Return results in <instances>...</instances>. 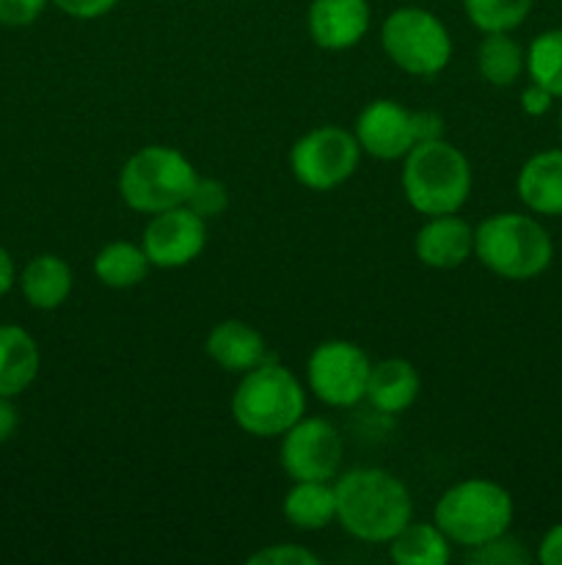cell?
Instances as JSON below:
<instances>
[{
  "instance_id": "obj_18",
  "label": "cell",
  "mask_w": 562,
  "mask_h": 565,
  "mask_svg": "<svg viewBox=\"0 0 562 565\" xmlns=\"http://www.w3.org/2000/svg\"><path fill=\"white\" fill-rule=\"evenodd\" d=\"M39 345L20 326H0V397H17L36 381Z\"/></svg>"
},
{
  "instance_id": "obj_3",
  "label": "cell",
  "mask_w": 562,
  "mask_h": 565,
  "mask_svg": "<svg viewBox=\"0 0 562 565\" xmlns=\"http://www.w3.org/2000/svg\"><path fill=\"white\" fill-rule=\"evenodd\" d=\"M306 412V395L295 373L275 362L242 373L231 397V417L257 439L284 436Z\"/></svg>"
},
{
  "instance_id": "obj_4",
  "label": "cell",
  "mask_w": 562,
  "mask_h": 565,
  "mask_svg": "<svg viewBox=\"0 0 562 565\" xmlns=\"http://www.w3.org/2000/svg\"><path fill=\"white\" fill-rule=\"evenodd\" d=\"M474 254L490 274L527 281L549 268L554 243L532 215L499 213L474 230Z\"/></svg>"
},
{
  "instance_id": "obj_36",
  "label": "cell",
  "mask_w": 562,
  "mask_h": 565,
  "mask_svg": "<svg viewBox=\"0 0 562 565\" xmlns=\"http://www.w3.org/2000/svg\"><path fill=\"white\" fill-rule=\"evenodd\" d=\"M560 136H562V110H560Z\"/></svg>"
},
{
  "instance_id": "obj_31",
  "label": "cell",
  "mask_w": 562,
  "mask_h": 565,
  "mask_svg": "<svg viewBox=\"0 0 562 565\" xmlns=\"http://www.w3.org/2000/svg\"><path fill=\"white\" fill-rule=\"evenodd\" d=\"M411 125H413V138H417V143L444 138V119H441L435 110H413Z\"/></svg>"
},
{
  "instance_id": "obj_19",
  "label": "cell",
  "mask_w": 562,
  "mask_h": 565,
  "mask_svg": "<svg viewBox=\"0 0 562 565\" xmlns=\"http://www.w3.org/2000/svg\"><path fill=\"white\" fill-rule=\"evenodd\" d=\"M25 301L33 309H58L72 292V268L55 254H39L25 265L20 276Z\"/></svg>"
},
{
  "instance_id": "obj_33",
  "label": "cell",
  "mask_w": 562,
  "mask_h": 565,
  "mask_svg": "<svg viewBox=\"0 0 562 565\" xmlns=\"http://www.w3.org/2000/svg\"><path fill=\"white\" fill-rule=\"evenodd\" d=\"M538 561L543 565H562V524H554L538 546Z\"/></svg>"
},
{
  "instance_id": "obj_26",
  "label": "cell",
  "mask_w": 562,
  "mask_h": 565,
  "mask_svg": "<svg viewBox=\"0 0 562 565\" xmlns=\"http://www.w3.org/2000/svg\"><path fill=\"white\" fill-rule=\"evenodd\" d=\"M529 561H532V555L523 550V544H518L507 533L474 546L466 555V563L472 565H527Z\"/></svg>"
},
{
  "instance_id": "obj_28",
  "label": "cell",
  "mask_w": 562,
  "mask_h": 565,
  "mask_svg": "<svg viewBox=\"0 0 562 565\" xmlns=\"http://www.w3.org/2000/svg\"><path fill=\"white\" fill-rule=\"evenodd\" d=\"M317 555L295 544H270L264 550L253 552L248 557V565H317Z\"/></svg>"
},
{
  "instance_id": "obj_7",
  "label": "cell",
  "mask_w": 562,
  "mask_h": 565,
  "mask_svg": "<svg viewBox=\"0 0 562 565\" xmlns=\"http://www.w3.org/2000/svg\"><path fill=\"white\" fill-rule=\"evenodd\" d=\"M380 44L391 64L408 75L433 77L452 58L450 31L433 11L419 6H402L391 11L380 28Z\"/></svg>"
},
{
  "instance_id": "obj_20",
  "label": "cell",
  "mask_w": 562,
  "mask_h": 565,
  "mask_svg": "<svg viewBox=\"0 0 562 565\" xmlns=\"http://www.w3.org/2000/svg\"><path fill=\"white\" fill-rule=\"evenodd\" d=\"M281 508L292 527L314 533L336 519V491L328 480H295Z\"/></svg>"
},
{
  "instance_id": "obj_24",
  "label": "cell",
  "mask_w": 562,
  "mask_h": 565,
  "mask_svg": "<svg viewBox=\"0 0 562 565\" xmlns=\"http://www.w3.org/2000/svg\"><path fill=\"white\" fill-rule=\"evenodd\" d=\"M527 72L532 83L562 97V28L534 36L527 50Z\"/></svg>"
},
{
  "instance_id": "obj_29",
  "label": "cell",
  "mask_w": 562,
  "mask_h": 565,
  "mask_svg": "<svg viewBox=\"0 0 562 565\" xmlns=\"http://www.w3.org/2000/svg\"><path fill=\"white\" fill-rule=\"evenodd\" d=\"M47 0H0V22L9 28H25L42 17Z\"/></svg>"
},
{
  "instance_id": "obj_27",
  "label": "cell",
  "mask_w": 562,
  "mask_h": 565,
  "mask_svg": "<svg viewBox=\"0 0 562 565\" xmlns=\"http://www.w3.org/2000/svg\"><path fill=\"white\" fill-rule=\"evenodd\" d=\"M187 207L193 210L196 215H202L204 221L207 218H218V215L226 213L229 207V191L220 180H213V177H198L193 182L191 193H187Z\"/></svg>"
},
{
  "instance_id": "obj_17",
  "label": "cell",
  "mask_w": 562,
  "mask_h": 565,
  "mask_svg": "<svg viewBox=\"0 0 562 565\" xmlns=\"http://www.w3.org/2000/svg\"><path fill=\"white\" fill-rule=\"evenodd\" d=\"M419 386V373L408 359H383L369 370L364 397L380 414H402L417 403Z\"/></svg>"
},
{
  "instance_id": "obj_30",
  "label": "cell",
  "mask_w": 562,
  "mask_h": 565,
  "mask_svg": "<svg viewBox=\"0 0 562 565\" xmlns=\"http://www.w3.org/2000/svg\"><path fill=\"white\" fill-rule=\"evenodd\" d=\"M64 14L75 20H99L119 6V0H53Z\"/></svg>"
},
{
  "instance_id": "obj_16",
  "label": "cell",
  "mask_w": 562,
  "mask_h": 565,
  "mask_svg": "<svg viewBox=\"0 0 562 565\" xmlns=\"http://www.w3.org/2000/svg\"><path fill=\"white\" fill-rule=\"evenodd\" d=\"M518 199L532 213L562 215V149L532 154L518 171Z\"/></svg>"
},
{
  "instance_id": "obj_2",
  "label": "cell",
  "mask_w": 562,
  "mask_h": 565,
  "mask_svg": "<svg viewBox=\"0 0 562 565\" xmlns=\"http://www.w3.org/2000/svg\"><path fill=\"white\" fill-rule=\"evenodd\" d=\"M402 193L417 213H457L472 193V166L466 154L444 138L413 143L402 163Z\"/></svg>"
},
{
  "instance_id": "obj_6",
  "label": "cell",
  "mask_w": 562,
  "mask_h": 565,
  "mask_svg": "<svg viewBox=\"0 0 562 565\" xmlns=\"http://www.w3.org/2000/svg\"><path fill=\"white\" fill-rule=\"evenodd\" d=\"M196 169L180 149L152 143L127 158L119 174V196L136 213H163L187 202Z\"/></svg>"
},
{
  "instance_id": "obj_9",
  "label": "cell",
  "mask_w": 562,
  "mask_h": 565,
  "mask_svg": "<svg viewBox=\"0 0 562 565\" xmlns=\"http://www.w3.org/2000/svg\"><path fill=\"white\" fill-rule=\"evenodd\" d=\"M369 370H372V364L356 342L325 340L309 356V390L325 406H356L367 395Z\"/></svg>"
},
{
  "instance_id": "obj_14",
  "label": "cell",
  "mask_w": 562,
  "mask_h": 565,
  "mask_svg": "<svg viewBox=\"0 0 562 565\" xmlns=\"http://www.w3.org/2000/svg\"><path fill=\"white\" fill-rule=\"evenodd\" d=\"M413 252H417L419 263L428 265V268H457L474 254V230L455 213L433 215L417 232Z\"/></svg>"
},
{
  "instance_id": "obj_22",
  "label": "cell",
  "mask_w": 562,
  "mask_h": 565,
  "mask_svg": "<svg viewBox=\"0 0 562 565\" xmlns=\"http://www.w3.org/2000/svg\"><path fill=\"white\" fill-rule=\"evenodd\" d=\"M149 274V257L143 254L141 246L127 241L108 243L105 248H99V254L94 257V276L102 281L105 287H114V290H127V287H136L147 279Z\"/></svg>"
},
{
  "instance_id": "obj_32",
  "label": "cell",
  "mask_w": 562,
  "mask_h": 565,
  "mask_svg": "<svg viewBox=\"0 0 562 565\" xmlns=\"http://www.w3.org/2000/svg\"><path fill=\"white\" fill-rule=\"evenodd\" d=\"M551 103H554V94L545 92L538 83H529L521 92V110L527 116H543L551 108Z\"/></svg>"
},
{
  "instance_id": "obj_23",
  "label": "cell",
  "mask_w": 562,
  "mask_h": 565,
  "mask_svg": "<svg viewBox=\"0 0 562 565\" xmlns=\"http://www.w3.org/2000/svg\"><path fill=\"white\" fill-rule=\"evenodd\" d=\"M477 70L490 86H512L527 70V55L507 33H485L477 47Z\"/></svg>"
},
{
  "instance_id": "obj_25",
  "label": "cell",
  "mask_w": 562,
  "mask_h": 565,
  "mask_svg": "<svg viewBox=\"0 0 562 565\" xmlns=\"http://www.w3.org/2000/svg\"><path fill=\"white\" fill-rule=\"evenodd\" d=\"M534 0H463L466 17L483 33H510L532 11Z\"/></svg>"
},
{
  "instance_id": "obj_35",
  "label": "cell",
  "mask_w": 562,
  "mask_h": 565,
  "mask_svg": "<svg viewBox=\"0 0 562 565\" xmlns=\"http://www.w3.org/2000/svg\"><path fill=\"white\" fill-rule=\"evenodd\" d=\"M11 287H14V259L0 246V296H6Z\"/></svg>"
},
{
  "instance_id": "obj_10",
  "label": "cell",
  "mask_w": 562,
  "mask_h": 565,
  "mask_svg": "<svg viewBox=\"0 0 562 565\" xmlns=\"http://www.w3.org/2000/svg\"><path fill=\"white\" fill-rule=\"evenodd\" d=\"M342 445L339 430L320 417H301L281 436V467L292 480H331L339 475Z\"/></svg>"
},
{
  "instance_id": "obj_1",
  "label": "cell",
  "mask_w": 562,
  "mask_h": 565,
  "mask_svg": "<svg viewBox=\"0 0 562 565\" xmlns=\"http://www.w3.org/2000/svg\"><path fill=\"white\" fill-rule=\"evenodd\" d=\"M336 522L353 539L389 544L408 522L413 502L406 483L386 469H353L334 483Z\"/></svg>"
},
{
  "instance_id": "obj_12",
  "label": "cell",
  "mask_w": 562,
  "mask_h": 565,
  "mask_svg": "<svg viewBox=\"0 0 562 565\" xmlns=\"http://www.w3.org/2000/svg\"><path fill=\"white\" fill-rule=\"evenodd\" d=\"M353 136H356L361 152L372 154L378 160L406 158L413 143H417L411 110H406L395 99H375V103H369L358 114Z\"/></svg>"
},
{
  "instance_id": "obj_11",
  "label": "cell",
  "mask_w": 562,
  "mask_h": 565,
  "mask_svg": "<svg viewBox=\"0 0 562 565\" xmlns=\"http://www.w3.org/2000/svg\"><path fill=\"white\" fill-rule=\"evenodd\" d=\"M207 246V221L187 204L163 210L149 218L141 248L154 268H185Z\"/></svg>"
},
{
  "instance_id": "obj_13",
  "label": "cell",
  "mask_w": 562,
  "mask_h": 565,
  "mask_svg": "<svg viewBox=\"0 0 562 565\" xmlns=\"http://www.w3.org/2000/svg\"><path fill=\"white\" fill-rule=\"evenodd\" d=\"M369 0H312L309 36L323 50L356 47L369 31Z\"/></svg>"
},
{
  "instance_id": "obj_5",
  "label": "cell",
  "mask_w": 562,
  "mask_h": 565,
  "mask_svg": "<svg viewBox=\"0 0 562 565\" xmlns=\"http://www.w3.org/2000/svg\"><path fill=\"white\" fill-rule=\"evenodd\" d=\"M435 524L450 544L474 550L510 530L512 497L494 480H463L441 494L435 505Z\"/></svg>"
},
{
  "instance_id": "obj_15",
  "label": "cell",
  "mask_w": 562,
  "mask_h": 565,
  "mask_svg": "<svg viewBox=\"0 0 562 565\" xmlns=\"http://www.w3.org/2000/svg\"><path fill=\"white\" fill-rule=\"evenodd\" d=\"M207 356L226 373H248L268 362V345L257 329L242 320H224L207 334Z\"/></svg>"
},
{
  "instance_id": "obj_34",
  "label": "cell",
  "mask_w": 562,
  "mask_h": 565,
  "mask_svg": "<svg viewBox=\"0 0 562 565\" xmlns=\"http://www.w3.org/2000/svg\"><path fill=\"white\" fill-rule=\"evenodd\" d=\"M17 425H20V417H17V408L11 406V397H0V441H9Z\"/></svg>"
},
{
  "instance_id": "obj_21",
  "label": "cell",
  "mask_w": 562,
  "mask_h": 565,
  "mask_svg": "<svg viewBox=\"0 0 562 565\" xmlns=\"http://www.w3.org/2000/svg\"><path fill=\"white\" fill-rule=\"evenodd\" d=\"M389 544V555L397 565H446L452 561L450 539L439 524L408 522Z\"/></svg>"
},
{
  "instance_id": "obj_8",
  "label": "cell",
  "mask_w": 562,
  "mask_h": 565,
  "mask_svg": "<svg viewBox=\"0 0 562 565\" xmlns=\"http://www.w3.org/2000/svg\"><path fill=\"white\" fill-rule=\"evenodd\" d=\"M358 160H361V147L356 136L345 127L325 125L309 130L292 143L290 169L309 191H334L356 174Z\"/></svg>"
}]
</instances>
